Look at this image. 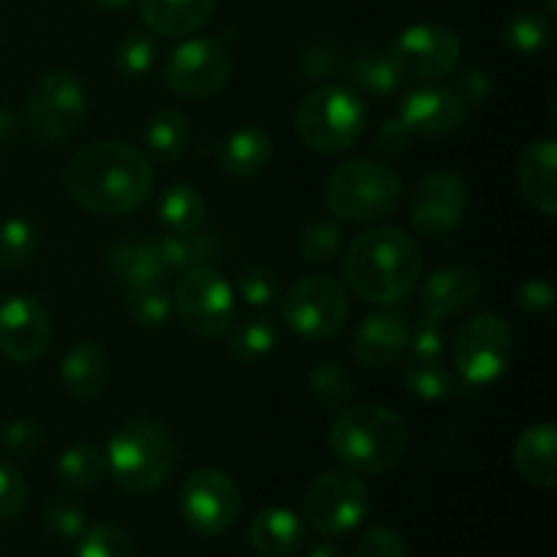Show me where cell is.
Segmentation results:
<instances>
[{
    "label": "cell",
    "mask_w": 557,
    "mask_h": 557,
    "mask_svg": "<svg viewBox=\"0 0 557 557\" xmlns=\"http://www.w3.org/2000/svg\"><path fill=\"white\" fill-rule=\"evenodd\" d=\"M71 199L96 215H128L152 190L150 161L128 141H92L76 150L63 169Z\"/></svg>",
    "instance_id": "1"
},
{
    "label": "cell",
    "mask_w": 557,
    "mask_h": 557,
    "mask_svg": "<svg viewBox=\"0 0 557 557\" xmlns=\"http://www.w3.org/2000/svg\"><path fill=\"white\" fill-rule=\"evenodd\" d=\"M422 248L397 226L357 234L343 259V275L357 297L373 305H397L422 277Z\"/></svg>",
    "instance_id": "2"
},
{
    "label": "cell",
    "mask_w": 557,
    "mask_h": 557,
    "mask_svg": "<svg viewBox=\"0 0 557 557\" xmlns=\"http://www.w3.org/2000/svg\"><path fill=\"white\" fill-rule=\"evenodd\" d=\"M332 455L354 473L392 471L406 457V419L384 406H354L335 419Z\"/></svg>",
    "instance_id": "3"
},
{
    "label": "cell",
    "mask_w": 557,
    "mask_h": 557,
    "mask_svg": "<svg viewBox=\"0 0 557 557\" xmlns=\"http://www.w3.org/2000/svg\"><path fill=\"white\" fill-rule=\"evenodd\" d=\"M103 455L117 487L131 495H145L172 476L177 446L163 424L152 419H131L112 435Z\"/></svg>",
    "instance_id": "4"
},
{
    "label": "cell",
    "mask_w": 557,
    "mask_h": 557,
    "mask_svg": "<svg viewBox=\"0 0 557 557\" xmlns=\"http://www.w3.org/2000/svg\"><path fill=\"white\" fill-rule=\"evenodd\" d=\"M400 174L373 158H354L341 163L326 183V207L341 221H384L400 207Z\"/></svg>",
    "instance_id": "5"
},
{
    "label": "cell",
    "mask_w": 557,
    "mask_h": 557,
    "mask_svg": "<svg viewBox=\"0 0 557 557\" xmlns=\"http://www.w3.org/2000/svg\"><path fill=\"white\" fill-rule=\"evenodd\" d=\"M294 128L308 150L343 152L362 136L364 107L348 87L321 85L299 103Z\"/></svg>",
    "instance_id": "6"
},
{
    "label": "cell",
    "mask_w": 557,
    "mask_h": 557,
    "mask_svg": "<svg viewBox=\"0 0 557 557\" xmlns=\"http://www.w3.org/2000/svg\"><path fill=\"white\" fill-rule=\"evenodd\" d=\"M515 357L511 326L498 313H479L460 326L451 343V362L466 384L498 381Z\"/></svg>",
    "instance_id": "7"
},
{
    "label": "cell",
    "mask_w": 557,
    "mask_h": 557,
    "mask_svg": "<svg viewBox=\"0 0 557 557\" xmlns=\"http://www.w3.org/2000/svg\"><path fill=\"white\" fill-rule=\"evenodd\" d=\"M351 315L346 288L326 275L299 281L283 299V321L302 341L321 343L335 337Z\"/></svg>",
    "instance_id": "8"
},
{
    "label": "cell",
    "mask_w": 557,
    "mask_h": 557,
    "mask_svg": "<svg viewBox=\"0 0 557 557\" xmlns=\"http://www.w3.org/2000/svg\"><path fill=\"white\" fill-rule=\"evenodd\" d=\"M87 96L71 71H52L33 85L27 96V128L44 141H65L82 128Z\"/></svg>",
    "instance_id": "9"
},
{
    "label": "cell",
    "mask_w": 557,
    "mask_h": 557,
    "mask_svg": "<svg viewBox=\"0 0 557 557\" xmlns=\"http://www.w3.org/2000/svg\"><path fill=\"white\" fill-rule=\"evenodd\" d=\"M172 302L177 319L194 335L218 337L232 326L234 292L215 267L205 264L183 272Z\"/></svg>",
    "instance_id": "10"
},
{
    "label": "cell",
    "mask_w": 557,
    "mask_h": 557,
    "mask_svg": "<svg viewBox=\"0 0 557 557\" xmlns=\"http://www.w3.org/2000/svg\"><path fill=\"white\" fill-rule=\"evenodd\" d=\"M368 487L354 473L326 471L310 484L305 495V517L324 536L354 531L368 515Z\"/></svg>",
    "instance_id": "11"
},
{
    "label": "cell",
    "mask_w": 557,
    "mask_h": 557,
    "mask_svg": "<svg viewBox=\"0 0 557 557\" xmlns=\"http://www.w3.org/2000/svg\"><path fill=\"white\" fill-rule=\"evenodd\" d=\"M460 52V38L449 27L411 25L395 38L389 58L403 74V79L438 82L455 71Z\"/></svg>",
    "instance_id": "12"
},
{
    "label": "cell",
    "mask_w": 557,
    "mask_h": 557,
    "mask_svg": "<svg viewBox=\"0 0 557 557\" xmlns=\"http://www.w3.org/2000/svg\"><path fill=\"white\" fill-rule=\"evenodd\" d=\"M239 490L232 479L215 468H199L185 482L180 495L185 525L199 536H221L239 515Z\"/></svg>",
    "instance_id": "13"
},
{
    "label": "cell",
    "mask_w": 557,
    "mask_h": 557,
    "mask_svg": "<svg viewBox=\"0 0 557 557\" xmlns=\"http://www.w3.org/2000/svg\"><path fill=\"white\" fill-rule=\"evenodd\" d=\"M232 74V58L215 38H190L183 41L166 60L169 90L183 98H207L221 90Z\"/></svg>",
    "instance_id": "14"
},
{
    "label": "cell",
    "mask_w": 557,
    "mask_h": 557,
    "mask_svg": "<svg viewBox=\"0 0 557 557\" xmlns=\"http://www.w3.org/2000/svg\"><path fill=\"white\" fill-rule=\"evenodd\" d=\"M468 207V185L451 169H441L424 177L417 185L408 205V218H411L413 232L428 239L446 237L455 232L457 223L462 221V212Z\"/></svg>",
    "instance_id": "15"
},
{
    "label": "cell",
    "mask_w": 557,
    "mask_h": 557,
    "mask_svg": "<svg viewBox=\"0 0 557 557\" xmlns=\"http://www.w3.org/2000/svg\"><path fill=\"white\" fill-rule=\"evenodd\" d=\"M52 343V319L33 297H9L0 302V354L16 364L44 357Z\"/></svg>",
    "instance_id": "16"
},
{
    "label": "cell",
    "mask_w": 557,
    "mask_h": 557,
    "mask_svg": "<svg viewBox=\"0 0 557 557\" xmlns=\"http://www.w3.org/2000/svg\"><path fill=\"white\" fill-rule=\"evenodd\" d=\"M468 103L455 87L419 85L406 92L400 103V120L413 131V136H444L462 125Z\"/></svg>",
    "instance_id": "17"
},
{
    "label": "cell",
    "mask_w": 557,
    "mask_h": 557,
    "mask_svg": "<svg viewBox=\"0 0 557 557\" xmlns=\"http://www.w3.org/2000/svg\"><path fill=\"white\" fill-rule=\"evenodd\" d=\"M482 294V275L473 267L457 264L433 272L422 286V310L428 319L446 321L466 313Z\"/></svg>",
    "instance_id": "18"
},
{
    "label": "cell",
    "mask_w": 557,
    "mask_h": 557,
    "mask_svg": "<svg viewBox=\"0 0 557 557\" xmlns=\"http://www.w3.org/2000/svg\"><path fill=\"white\" fill-rule=\"evenodd\" d=\"M408 321L397 310L370 313L354 335V359L364 368H386L408 348Z\"/></svg>",
    "instance_id": "19"
},
{
    "label": "cell",
    "mask_w": 557,
    "mask_h": 557,
    "mask_svg": "<svg viewBox=\"0 0 557 557\" xmlns=\"http://www.w3.org/2000/svg\"><path fill=\"white\" fill-rule=\"evenodd\" d=\"M520 188L539 212L553 218L557 212V145L555 139L533 141L522 150L517 166Z\"/></svg>",
    "instance_id": "20"
},
{
    "label": "cell",
    "mask_w": 557,
    "mask_h": 557,
    "mask_svg": "<svg viewBox=\"0 0 557 557\" xmlns=\"http://www.w3.org/2000/svg\"><path fill=\"white\" fill-rule=\"evenodd\" d=\"M141 20L158 36L183 38L201 30L215 14V0H141Z\"/></svg>",
    "instance_id": "21"
},
{
    "label": "cell",
    "mask_w": 557,
    "mask_h": 557,
    "mask_svg": "<svg viewBox=\"0 0 557 557\" xmlns=\"http://www.w3.org/2000/svg\"><path fill=\"white\" fill-rule=\"evenodd\" d=\"M557 428L553 422H542L528 428L517 438L515 466L522 476L539 487H555L557 482Z\"/></svg>",
    "instance_id": "22"
},
{
    "label": "cell",
    "mask_w": 557,
    "mask_h": 557,
    "mask_svg": "<svg viewBox=\"0 0 557 557\" xmlns=\"http://www.w3.org/2000/svg\"><path fill=\"white\" fill-rule=\"evenodd\" d=\"M250 544L264 557H294L305 547V522L292 509L270 506L250 525Z\"/></svg>",
    "instance_id": "23"
},
{
    "label": "cell",
    "mask_w": 557,
    "mask_h": 557,
    "mask_svg": "<svg viewBox=\"0 0 557 557\" xmlns=\"http://www.w3.org/2000/svg\"><path fill=\"white\" fill-rule=\"evenodd\" d=\"M60 379L65 392L76 400H90L101 395L109 381V357L98 343L82 341L71 348L60 364Z\"/></svg>",
    "instance_id": "24"
},
{
    "label": "cell",
    "mask_w": 557,
    "mask_h": 557,
    "mask_svg": "<svg viewBox=\"0 0 557 557\" xmlns=\"http://www.w3.org/2000/svg\"><path fill=\"white\" fill-rule=\"evenodd\" d=\"M109 267L128 288L161 286L166 277L161 256L152 239H125L109 248Z\"/></svg>",
    "instance_id": "25"
},
{
    "label": "cell",
    "mask_w": 557,
    "mask_h": 557,
    "mask_svg": "<svg viewBox=\"0 0 557 557\" xmlns=\"http://www.w3.org/2000/svg\"><path fill=\"white\" fill-rule=\"evenodd\" d=\"M161 256L166 275H183V272L194 270V267L212 264L221 259V243L215 234H207L201 228L188 234H163V237L152 239Z\"/></svg>",
    "instance_id": "26"
},
{
    "label": "cell",
    "mask_w": 557,
    "mask_h": 557,
    "mask_svg": "<svg viewBox=\"0 0 557 557\" xmlns=\"http://www.w3.org/2000/svg\"><path fill=\"white\" fill-rule=\"evenodd\" d=\"M272 141L259 125H243L221 147V166L234 177H253L270 163Z\"/></svg>",
    "instance_id": "27"
},
{
    "label": "cell",
    "mask_w": 557,
    "mask_h": 557,
    "mask_svg": "<svg viewBox=\"0 0 557 557\" xmlns=\"http://www.w3.org/2000/svg\"><path fill=\"white\" fill-rule=\"evenodd\" d=\"M207 218L205 196L194 185L177 183L166 188L158 199V221L172 234H188L201 228Z\"/></svg>",
    "instance_id": "28"
},
{
    "label": "cell",
    "mask_w": 557,
    "mask_h": 557,
    "mask_svg": "<svg viewBox=\"0 0 557 557\" xmlns=\"http://www.w3.org/2000/svg\"><path fill=\"white\" fill-rule=\"evenodd\" d=\"M188 141L190 123L183 112H177V109H163V112H158L145 128L147 152L163 163L177 161V158L188 150Z\"/></svg>",
    "instance_id": "29"
},
{
    "label": "cell",
    "mask_w": 557,
    "mask_h": 557,
    "mask_svg": "<svg viewBox=\"0 0 557 557\" xmlns=\"http://www.w3.org/2000/svg\"><path fill=\"white\" fill-rule=\"evenodd\" d=\"M58 479L63 487L74 490V493H85V490L96 487L101 476L107 473V455L92 444H76L60 455Z\"/></svg>",
    "instance_id": "30"
},
{
    "label": "cell",
    "mask_w": 557,
    "mask_h": 557,
    "mask_svg": "<svg viewBox=\"0 0 557 557\" xmlns=\"http://www.w3.org/2000/svg\"><path fill=\"white\" fill-rule=\"evenodd\" d=\"M228 330V354L243 364L264 359L277 343V326L267 315H245Z\"/></svg>",
    "instance_id": "31"
},
{
    "label": "cell",
    "mask_w": 557,
    "mask_h": 557,
    "mask_svg": "<svg viewBox=\"0 0 557 557\" xmlns=\"http://www.w3.org/2000/svg\"><path fill=\"white\" fill-rule=\"evenodd\" d=\"M504 38L515 52L539 54L553 41V22L539 11H520L504 27Z\"/></svg>",
    "instance_id": "32"
},
{
    "label": "cell",
    "mask_w": 557,
    "mask_h": 557,
    "mask_svg": "<svg viewBox=\"0 0 557 557\" xmlns=\"http://www.w3.org/2000/svg\"><path fill=\"white\" fill-rule=\"evenodd\" d=\"M351 79L373 96H389L403 85V74L392 63L389 52L357 54L351 63Z\"/></svg>",
    "instance_id": "33"
},
{
    "label": "cell",
    "mask_w": 557,
    "mask_h": 557,
    "mask_svg": "<svg viewBox=\"0 0 557 557\" xmlns=\"http://www.w3.org/2000/svg\"><path fill=\"white\" fill-rule=\"evenodd\" d=\"M308 384L310 395H313L315 403H319L321 408H326V411H337V408L346 406L348 397H351L354 392L351 373H348L341 362H330V359L310 370Z\"/></svg>",
    "instance_id": "34"
},
{
    "label": "cell",
    "mask_w": 557,
    "mask_h": 557,
    "mask_svg": "<svg viewBox=\"0 0 557 557\" xmlns=\"http://www.w3.org/2000/svg\"><path fill=\"white\" fill-rule=\"evenodd\" d=\"M38 250V232L25 218H9L0 223V267L20 270L30 264Z\"/></svg>",
    "instance_id": "35"
},
{
    "label": "cell",
    "mask_w": 557,
    "mask_h": 557,
    "mask_svg": "<svg viewBox=\"0 0 557 557\" xmlns=\"http://www.w3.org/2000/svg\"><path fill=\"white\" fill-rule=\"evenodd\" d=\"M406 386L422 400H444L455 392V379L441 359H413L406 368Z\"/></svg>",
    "instance_id": "36"
},
{
    "label": "cell",
    "mask_w": 557,
    "mask_h": 557,
    "mask_svg": "<svg viewBox=\"0 0 557 557\" xmlns=\"http://www.w3.org/2000/svg\"><path fill=\"white\" fill-rule=\"evenodd\" d=\"M174 302L161 286H147V288H128V297H125V313L131 315V321L139 326H163L172 315Z\"/></svg>",
    "instance_id": "37"
},
{
    "label": "cell",
    "mask_w": 557,
    "mask_h": 557,
    "mask_svg": "<svg viewBox=\"0 0 557 557\" xmlns=\"http://www.w3.org/2000/svg\"><path fill=\"white\" fill-rule=\"evenodd\" d=\"M299 250L310 264H330L343 250V228L335 221H313L302 228Z\"/></svg>",
    "instance_id": "38"
},
{
    "label": "cell",
    "mask_w": 557,
    "mask_h": 557,
    "mask_svg": "<svg viewBox=\"0 0 557 557\" xmlns=\"http://www.w3.org/2000/svg\"><path fill=\"white\" fill-rule=\"evenodd\" d=\"M76 557H136V549L123 528L92 525L79 536Z\"/></svg>",
    "instance_id": "39"
},
{
    "label": "cell",
    "mask_w": 557,
    "mask_h": 557,
    "mask_svg": "<svg viewBox=\"0 0 557 557\" xmlns=\"http://www.w3.org/2000/svg\"><path fill=\"white\" fill-rule=\"evenodd\" d=\"M156 54H158V47L147 33H128V36L117 44L114 65H117L120 74L141 76L152 69Z\"/></svg>",
    "instance_id": "40"
},
{
    "label": "cell",
    "mask_w": 557,
    "mask_h": 557,
    "mask_svg": "<svg viewBox=\"0 0 557 557\" xmlns=\"http://www.w3.org/2000/svg\"><path fill=\"white\" fill-rule=\"evenodd\" d=\"M239 297L250 305V308H267L270 302H275L277 292V275L267 267H248V270L239 272L237 277Z\"/></svg>",
    "instance_id": "41"
},
{
    "label": "cell",
    "mask_w": 557,
    "mask_h": 557,
    "mask_svg": "<svg viewBox=\"0 0 557 557\" xmlns=\"http://www.w3.org/2000/svg\"><path fill=\"white\" fill-rule=\"evenodd\" d=\"M44 525H47L49 533L60 539H79L85 533L87 520L85 511L74 500H52L44 509Z\"/></svg>",
    "instance_id": "42"
},
{
    "label": "cell",
    "mask_w": 557,
    "mask_h": 557,
    "mask_svg": "<svg viewBox=\"0 0 557 557\" xmlns=\"http://www.w3.org/2000/svg\"><path fill=\"white\" fill-rule=\"evenodd\" d=\"M408 346H411L413 359H441V354L446 351L444 321H435L424 315L413 326V335H408Z\"/></svg>",
    "instance_id": "43"
},
{
    "label": "cell",
    "mask_w": 557,
    "mask_h": 557,
    "mask_svg": "<svg viewBox=\"0 0 557 557\" xmlns=\"http://www.w3.org/2000/svg\"><path fill=\"white\" fill-rule=\"evenodd\" d=\"M44 441H47V433L36 419H16L3 430V446L11 455H33L41 449Z\"/></svg>",
    "instance_id": "44"
},
{
    "label": "cell",
    "mask_w": 557,
    "mask_h": 557,
    "mask_svg": "<svg viewBox=\"0 0 557 557\" xmlns=\"http://www.w3.org/2000/svg\"><path fill=\"white\" fill-rule=\"evenodd\" d=\"M27 504V484L20 471L0 462V520H14Z\"/></svg>",
    "instance_id": "45"
},
{
    "label": "cell",
    "mask_w": 557,
    "mask_h": 557,
    "mask_svg": "<svg viewBox=\"0 0 557 557\" xmlns=\"http://www.w3.org/2000/svg\"><path fill=\"white\" fill-rule=\"evenodd\" d=\"M299 69H302V76L310 82H324L332 79L341 69L337 63V52L330 44H313L302 52V60H299Z\"/></svg>",
    "instance_id": "46"
},
{
    "label": "cell",
    "mask_w": 557,
    "mask_h": 557,
    "mask_svg": "<svg viewBox=\"0 0 557 557\" xmlns=\"http://www.w3.org/2000/svg\"><path fill=\"white\" fill-rule=\"evenodd\" d=\"M357 557H408L406 544L389 528H373L359 544Z\"/></svg>",
    "instance_id": "47"
},
{
    "label": "cell",
    "mask_w": 557,
    "mask_h": 557,
    "mask_svg": "<svg viewBox=\"0 0 557 557\" xmlns=\"http://www.w3.org/2000/svg\"><path fill=\"white\" fill-rule=\"evenodd\" d=\"M517 305H520V310H525V313L531 315H542V313H549L555 305V288L549 286L547 281H528L522 283L520 292H517Z\"/></svg>",
    "instance_id": "48"
},
{
    "label": "cell",
    "mask_w": 557,
    "mask_h": 557,
    "mask_svg": "<svg viewBox=\"0 0 557 557\" xmlns=\"http://www.w3.org/2000/svg\"><path fill=\"white\" fill-rule=\"evenodd\" d=\"M411 141H413V131L408 128L400 117L386 120V123L381 125L379 136H375V147H379L381 152H389V156H397V152L408 150Z\"/></svg>",
    "instance_id": "49"
},
{
    "label": "cell",
    "mask_w": 557,
    "mask_h": 557,
    "mask_svg": "<svg viewBox=\"0 0 557 557\" xmlns=\"http://www.w3.org/2000/svg\"><path fill=\"white\" fill-rule=\"evenodd\" d=\"M455 90L460 92V98L466 103H476V101H484V98L493 92V79H490L484 71L468 69L466 74L460 76V87H455Z\"/></svg>",
    "instance_id": "50"
},
{
    "label": "cell",
    "mask_w": 557,
    "mask_h": 557,
    "mask_svg": "<svg viewBox=\"0 0 557 557\" xmlns=\"http://www.w3.org/2000/svg\"><path fill=\"white\" fill-rule=\"evenodd\" d=\"M20 136V114L9 107H0V145H9Z\"/></svg>",
    "instance_id": "51"
},
{
    "label": "cell",
    "mask_w": 557,
    "mask_h": 557,
    "mask_svg": "<svg viewBox=\"0 0 557 557\" xmlns=\"http://www.w3.org/2000/svg\"><path fill=\"white\" fill-rule=\"evenodd\" d=\"M308 557H343V553L335 547V544H319V547L310 549Z\"/></svg>",
    "instance_id": "52"
},
{
    "label": "cell",
    "mask_w": 557,
    "mask_h": 557,
    "mask_svg": "<svg viewBox=\"0 0 557 557\" xmlns=\"http://www.w3.org/2000/svg\"><path fill=\"white\" fill-rule=\"evenodd\" d=\"M96 5H101V9H125V5H131L134 0H92Z\"/></svg>",
    "instance_id": "53"
},
{
    "label": "cell",
    "mask_w": 557,
    "mask_h": 557,
    "mask_svg": "<svg viewBox=\"0 0 557 557\" xmlns=\"http://www.w3.org/2000/svg\"><path fill=\"white\" fill-rule=\"evenodd\" d=\"M544 3V9H547V14H555V9H557V0H542Z\"/></svg>",
    "instance_id": "54"
}]
</instances>
